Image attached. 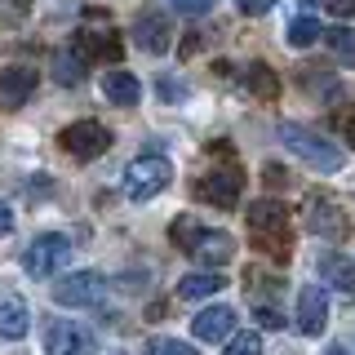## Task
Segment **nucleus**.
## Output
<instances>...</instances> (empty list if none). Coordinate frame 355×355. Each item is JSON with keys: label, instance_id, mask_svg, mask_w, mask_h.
<instances>
[{"label": "nucleus", "instance_id": "1", "mask_svg": "<svg viewBox=\"0 0 355 355\" xmlns=\"http://www.w3.org/2000/svg\"><path fill=\"white\" fill-rule=\"evenodd\" d=\"M280 142H284V147L293 151L302 164H311V169H320V173H338V169H342V147H338V142H329L324 133H315V129L280 125Z\"/></svg>", "mask_w": 355, "mask_h": 355}, {"label": "nucleus", "instance_id": "2", "mask_svg": "<svg viewBox=\"0 0 355 355\" xmlns=\"http://www.w3.org/2000/svg\"><path fill=\"white\" fill-rule=\"evenodd\" d=\"M169 182H173V164L164 160V155H138L125 169V196L138 200V205L142 200H155Z\"/></svg>", "mask_w": 355, "mask_h": 355}, {"label": "nucleus", "instance_id": "3", "mask_svg": "<svg viewBox=\"0 0 355 355\" xmlns=\"http://www.w3.org/2000/svg\"><path fill=\"white\" fill-rule=\"evenodd\" d=\"M249 231L258 240V249H288V209L280 200H253L249 205Z\"/></svg>", "mask_w": 355, "mask_h": 355}, {"label": "nucleus", "instance_id": "4", "mask_svg": "<svg viewBox=\"0 0 355 355\" xmlns=\"http://www.w3.org/2000/svg\"><path fill=\"white\" fill-rule=\"evenodd\" d=\"M67 258H71V240L58 236V231H49V236H36L27 244V253H22V271L31 275V280H49L53 271H62Z\"/></svg>", "mask_w": 355, "mask_h": 355}, {"label": "nucleus", "instance_id": "5", "mask_svg": "<svg viewBox=\"0 0 355 355\" xmlns=\"http://www.w3.org/2000/svg\"><path fill=\"white\" fill-rule=\"evenodd\" d=\"M58 147L67 155H76V160H98L111 147V129L98 125V120H76V125H67L58 133Z\"/></svg>", "mask_w": 355, "mask_h": 355}, {"label": "nucleus", "instance_id": "6", "mask_svg": "<svg viewBox=\"0 0 355 355\" xmlns=\"http://www.w3.org/2000/svg\"><path fill=\"white\" fill-rule=\"evenodd\" d=\"M107 293V280L98 271H71L53 284V302L58 306H98Z\"/></svg>", "mask_w": 355, "mask_h": 355}, {"label": "nucleus", "instance_id": "7", "mask_svg": "<svg viewBox=\"0 0 355 355\" xmlns=\"http://www.w3.org/2000/svg\"><path fill=\"white\" fill-rule=\"evenodd\" d=\"M240 187H244L240 164H214V169L196 182V196L209 200V205H218V209H231L240 200Z\"/></svg>", "mask_w": 355, "mask_h": 355}, {"label": "nucleus", "instance_id": "8", "mask_svg": "<svg viewBox=\"0 0 355 355\" xmlns=\"http://www.w3.org/2000/svg\"><path fill=\"white\" fill-rule=\"evenodd\" d=\"M306 227L311 236H324V240H338L347 236V214L333 196H311L306 200Z\"/></svg>", "mask_w": 355, "mask_h": 355}, {"label": "nucleus", "instance_id": "9", "mask_svg": "<svg viewBox=\"0 0 355 355\" xmlns=\"http://www.w3.org/2000/svg\"><path fill=\"white\" fill-rule=\"evenodd\" d=\"M44 351L49 355H94V333L71 320H53L44 333Z\"/></svg>", "mask_w": 355, "mask_h": 355}, {"label": "nucleus", "instance_id": "10", "mask_svg": "<svg viewBox=\"0 0 355 355\" xmlns=\"http://www.w3.org/2000/svg\"><path fill=\"white\" fill-rule=\"evenodd\" d=\"M133 44H138L142 53H169V44H173V27H169V18L164 14H155V9H147L138 22H133Z\"/></svg>", "mask_w": 355, "mask_h": 355}, {"label": "nucleus", "instance_id": "11", "mask_svg": "<svg viewBox=\"0 0 355 355\" xmlns=\"http://www.w3.org/2000/svg\"><path fill=\"white\" fill-rule=\"evenodd\" d=\"M324 324H329V297H324V288L306 284L302 293H297V329H302L306 338H320Z\"/></svg>", "mask_w": 355, "mask_h": 355}, {"label": "nucleus", "instance_id": "12", "mask_svg": "<svg viewBox=\"0 0 355 355\" xmlns=\"http://www.w3.org/2000/svg\"><path fill=\"white\" fill-rule=\"evenodd\" d=\"M187 253H191L196 262H205V266H227L231 258H236V240H231L227 231H214V227H205Z\"/></svg>", "mask_w": 355, "mask_h": 355}, {"label": "nucleus", "instance_id": "13", "mask_svg": "<svg viewBox=\"0 0 355 355\" xmlns=\"http://www.w3.org/2000/svg\"><path fill=\"white\" fill-rule=\"evenodd\" d=\"M36 94V71L31 67H5L0 71V111H18Z\"/></svg>", "mask_w": 355, "mask_h": 355}, {"label": "nucleus", "instance_id": "14", "mask_svg": "<svg viewBox=\"0 0 355 355\" xmlns=\"http://www.w3.org/2000/svg\"><path fill=\"white\" fill-rule=\"evenodd\" d=\"M76 49L85 58H120V36L111 31V22H85Z\"/></svg>", "mask_w": 355, "mask_h": 355}, {"label": "nucleus", "instance_id": "15", "mask_svg": "<svg viewBox=\"0 0 355 355\" xmlns=\"http://www.w3.org/2000/svg\"><path fill=\"white\" fill-rule=\"evenodd\" d=\"M231 329H236V311H231V306H205L191 320V333L200 342H227Z\"/></svg>", "mask_w": 355, "mask_h": 355}, {"label": "nucleus", "instance_id": "16", "mask_svg": "<svg viewBox=\"0 0 355 355\" xmlns=\"http://www.w3.org/2000/svg\"><path fill=\"white\" fill-rule=\"evenodd\" d=\"M103 98H107V103H116V107H138L142 80L133 71H107L103 76Z\"/></svg>", "mask_w": 355, "mask_h": 355}, {"label": "nucleus", "instance_id": "17", "mask_svg": "<svg viewBox=\"0 0 355 355\" xmlns=\"http://www.w3.org/2000/svg\"><path fill=\"white\" fill-rule=\"evenodd\" d=\"M320 275H324V284H333L338 293H355V258L320 253Z\"/></svg>", "mask_w": 355, "mask_h": 355}, {"label": "nucleus", "instance_id": "18", "mask_svg": "<svg viewBox=\"0 0 355 355\" xmlns=\"http://www.w3.org/2000/svg\"><path fill=\"white\" fill-rule=\"evenodd\" d=\"M27 329H31L27 302H18V297H5V302H0V342H18V338H27Z\"/></svg>", "mask_w": 355, "mask_h": 355}, {"label": "nucleus", "instance_id": "19", "mask_svg": "<svg viewBox=\"0 0 355 355\" xmlns=\"http://www.w3.org/2000/svg\"><path fill=\"white\" fill-rule=\"evenodd\" d=\"M227 288V275L218 271H196V275H182L178 280V297H187V302H200V297H214Z\"/></svg>", "mask_w": 355, "mask_h": 355}, {"label": "nucleus", "instance_id": "20", "mask_svg": "<svg viewBox=\"0 0 355 355\" xmlns=\"http://www.w3.org/2000/svg\"><path fill=\"white\" fill-rule=\"evenodd\" d=\"M85 71H89V58L80 49H62L58 58H53V80H58L62 89H76L85 80Z\"/></svg>", "mask_w": 355, "mask_h": 355}, {"label": "nucleus", "instance_id": "21", "mask_svg": "<svg viewBox=\"0 0 355 355\" xmlns=\"http://www.w3.org/2000/svg\"><path fill=\"white\" fill-rule=\"evenodd\" d=\"M244 85H249L253 98H275V94H280V76H275L266 62H249V71H244Z\"/></svg>", "mask_w": 355, "mask_h": 355}, {"label": "nucleus", "instance_id": "22", "mask_svg": "<svg viewBox=\"0 0 355 355\" xmlns=\"http://www.w3.org/2000/svg\"><path fill=\"white\" fill-rule=\"evenodd\" d=\"M320 36H324V27H320V18H311V14H297L288 22V44H293V49H306V44H315Z\"/></svg>", "mask_w": 355, "mask_h": 355}, {"label": "nucleus", "instance_id": "23", "mask_svg": "<svg viewBox=\"0 0 355 355\" xmlns=\"http://www.w3.org/2000/svg\"><path fill=\"white\" fill-rule=\"evenodd\" d=\"M200 231H205V227H200L196 218H187V214H182V218H173V227H169V240L178 244V249H191Z\"/></svg>", "mask_w": 355, "mask_h": 355}, {"label": "nucleus", "instance_id": "24", "mask_svg": "<svg viewBox=\"0 0 355 355\" xmlns=\"http://www.w3.org/2000/svg\"><path fill=\"white\" fill-rule=\"evenodd\" d=\"M222 355H262V333H253V329L236 333V338L227 342V351H222Z\"/></svg>", "mask_w": 355, "mask_h": 355}, {"label": "nucleus", "instance_id": "25", "mask_svg": "<svg viewBox=\"0 0 355 355\" xmlns=\"http://www.w3.org/2000/svg\"><path fill=\"white\" fill-rule=\"evenodd\" d=\"M324 40H329L333 49L342 53V62H347V67H355V36H351L347 27H333V31H324Z\"/></svg>", "mask_w": 355, "mask_h": 355}, {"label": "nucleus", "instance_id": "26", "mask_svg": "<svg viewBox=\"0 0 355 355\" xmlns=\"http://www.w3.org/2000/svg\"><path fill=\"white\" fill-rule=\"evenodd\" d=\"M151 355H200V351L191 347V342H178V338H155Z\"/></svg>", "mask_w": 355, "mask_h": 355}, {"label": "nucleus", "instance_id": "27", "mask_svg": "<svg viewBox=\"0 0 355 355\" xmlns=\"http://www.w3.org/2000/svg\"><path fill=\"white\" fill-rule=\"evenodd\" d=\"M155 89H160V103H182V98H187L182 80H173V76H160V80H155Z\"/></svg>", "mask_w": 355, "mask_h": 355}, {"label": "nucleus", "instance_id": "28", "mask_svg": "<svg viewBox=\"0 0 355 355\" xmlns=\"http://www.w3.org/2000/svg\"><path fill=\"white\" fill-rule=\"evenodd\" d=\"M218 0H173V9L178 14H187V18H200V14H209Z\"/></svg>", "mask_w": 355, "mask_h": 355}, {"label": "nucleus", "instance_id": "29", "mask_svg": "<svg viewBox=\"0 0 355 355\" xmlns=\"http://www.w3.org/2000/svg\"><path fill=\"white\" fill-rule=\"evenodd\" d=\"M271 5H275V0H236V9H240V14H249V18L271 14Z\"/></svg>", "mask_w": 355, "mask_h": 355}, {"label": "nucleus", "instance_id": "30", "mask_svg": "<svg viewBox=\"0 0 355 355\" xmlns=\"http://www.w3.org/2000/svg\"><path fill=\"white\" fill-rule=\"evenodd\" d=\"M258 324H262V329H284V315H280L275 306L262 302V306H258Z\"/></svg>", "mask_w": 355, "mask_h": 355}, {"label": "nucleus", "instance_id": "31", "mask_svg": "<svg viewBox=\"0 0 355 355\" xmlns=\"http://www.w3.org/2000/svg\"><path fill=\"white\" fill-rule=\"evenodd\" d=\"M0 9H5V14H27V9H31V0H0Z\"/></svg>", "mask_w": 355, "mask_h": 355}, {"label": "nucleus", "instance_id": "32", "mask_svg": "<svg viewBox=\"0 0 355 355\" xmlns=\"http://www.w3.org/2000/svg\"><path fill=\"white\" fill-rule=\"evenodd\" d=\"M9 231H14V209L0 205V236H9Z\"/></svg>", "mask_w": 355, "mask_h": 355}, {"label": "nucleus", "instance_id": "33", "mask_svg": "<svg viewBox=\"0 0 355 355\" xmlns=\"http://www.w3.org/2000/svg\"><path fill=\"white\" fill-rule=\"evenodd\" d=\"M329 9H333V14H342V18H351L355 14V0H329Z\"/></svg>", "mask_w": 355, "mask_h": 355}, {"label": "nucleus", "instance_id": "34", "mask_svg": "<svg viewBox=\"0 0 355 355\" xmlns=\"http://www.w3.org/2000/svg\"><path fill=\"white\" fill-rule=\"evenodd\" d=\"M347 142H351V147H355V120H351V125H347Z\"/></svg>", "mask_w": 355, "mask_h": 355}, {"label": "nucleus", "instance_id": "35", "mask_svg": "<svg viewBox=\"0 0 355 355\" xmlns=\"http://www.w3.org/2000/svg\"><path fill=\"white\" fill-rule=\"evenodd\" d=\"M324 355H347V351H342V347H329V351H324Z\"/></svg>", "mask_w": 355, "mask_h": 355}, {"label": "nucleus", "instance_id": "36", "mask_svg": "<svg viewBox=\"0 0 355 355\" xmlns=\"http://www.w3.org/2000/svg\"><path fill=\"white\" fill-rule=\"evenodd\" d=\"M302 5H315V0H302Z\"/></svg>", "mask_w": 355, "mask_h": 355}]
</instances>
